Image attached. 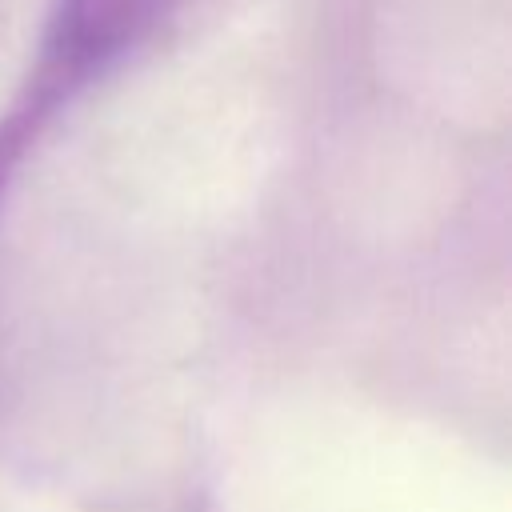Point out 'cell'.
I'll return each mask as SVG.
<instances>
[{"label": "cell", "instance_id": "cell-1", "mask_svg": "<svg viewBox=\"0 0 512 512\" xmlns=\"http://www.w3.org/2000/svg\"><path fill=\"white\" fill-rule=\"evenodd\" d=\"M184 8L188 0H52L28 76L0 120V204L48 128L140 60Z\"/></svg>", "mask_w": 512, "mask_h": 512}]
</instances>
